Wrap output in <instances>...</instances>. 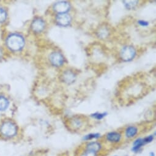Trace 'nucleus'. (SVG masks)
<instances>
[{"label":"nucleus","mask_w":156,"mask_h":156,"mask_svg":"<svg viewBox=\"0 0 156 156\" xmlns=\"http://www.w3.org/2000/svg\"><path fill=\"white\" fill-rule=\"evenodd\" d=\"M54 10L56 13L59 14H65L70 9V5L66 1H59L54 5Z\"/></svg>","instance_id":"423d86ee"},{"label":"nucleus","mask_w":156,"mask_h":156,"mask_svg":"<svg viewBox=\"0 0 156 156\" xmlns=\"http://www.w3.org/2000/svg\"><path fill=\"white\" fill-rule=\"evenodd\" d=\"M25 38L19 33H10L5 39V45L6 48L12 52L21 51L25 47Z\"/></svg>","instance_id":"f03ea898"},{"label":"nucleus","mask_w":156,"mask_h":156,"mask_svg":"<svg viewBox=\"0 0 156 156\" xmlns=\"http://www.w3.org/2000/svg\"><path fill=\"white\" fill-rule=\"evenodd\" d=\"M63 80L67 83H73L75 80V75L70 71H66L63 75Z\"/></svg>","instance_id":"9b49d317"},{"label":"nucleus","mask_w":156,"mask_h":156,"mask_svg":"<svg viewBox=\"0 0 156 156\" xmlns=\"http://www.w3.org/2000/svg\"><path fill=\"white\" fill-rule=\"evenodd\" d=\"M87 149H89L95 152H98L101 149V145L99 142H91L87 145Z\"/></svg>","instance_id":"9d476101"},{"label":"nucleus","mask_w":156,"mask_h":156,"mask_svg":"<svg viewBox=\"0 0 156 156\" xmlns=\"http://www.w3.org/2000/svg\"><path fill=\"white\" fill-rule=\"evenodd\" d=\"M124 6L127 9H132L134 8L138 3L137 1H124Z\"/></svg>","instance_id":"dca6fc26"},{"label":"nucleus","mask_w":156,"mask_h":156,"mask_svg":"<svg viewBox=\"0 0 156 156\" xmlns=\"http://www.w3.org/2000/svg\"><path fill=\"white\" fill-rule=\"evenodd\" d=\"M106 115H107L106 113H95L92 115V117H93L95 119H101L104 118Z\"/></svg>","instance_id":"6ab92c4d"},{"label":"nucleus","mask_w":156,"mask_h":156,"mask_svg":"<svg viewBox=\"0 0 156 156\" xmlns=\"http://www.w3.org/2000/svg\"><path fill=\"white\" fill-rule=\"evenodd\" d=\"M18 127L17 124L10 119H4L0 121V138L10 140L17 137Z\"/></svg>","instance_id":"f257e3e1"},{"label":"nucleus","mask_w":156,"mask_h":156,"mask_svg":"<svg viewBox=\"0 0 156 156\" xmlns=\"http://www.w3.org/2000/svg\"><path fill=\"white\" fill-rule=\"evenodd\" d=\"M121 138V135L119 133L113 132L109 133L106 135V139L110 142L118 143Z\"/></svg>","instance_id":"1a4fd4ad"},{"label":"nucleus","mask_w":156,"mask_h":156,"mask_svg":"<svg viewBox=\"0 0 156 156\" xmlns=\"http://www.w3.org/2000/svg\"><path fill=\"white\" fill-rule=\"evenodd\" d=\"M100 137V135L99 134H91L84 137V140H92L93 138H98Z\"/></svg>","instance_id":"a211bd4d"},{"label":"nucleus","mask_w":156,"mask_h":156,"mask_svg":"<svg viewBox=\"0 0 156 156\" xmlns=\"http://www.w3.org/2000/svg\"><path fill=\"white\" fill-rule=\"evenodd\" d=\"M135 54L136 52L134 48L131 46H126L123 49L121 52V56L124 61H129L135 57Z\"/></svg>","instance_id":"7ed1b4c3"},{"label":"nucleus","mask_w":156,"mask_h":156,"mask_svg":"<svg viewBox=\"0 0 156 156\" xmlns=\"http://www.w3.org/2000/svg\"><path fill=\"white\" fill-rule=\"evenodd\" d=\"M10 101L4 95H0V112H6L9 106Z\"/></svg>","instance_id":"6e6552de"},{"label":"nucleus","mask_w":156,"mask_h":156,"mask_svg":"<svg viewBox=\"0 0 156 156\" xmlns=\"http://www.w3.org/2000/svg\"><path fill=\"white\" fill-rule=\"evenodd\" d=\"M70 126L74 129H78L83 126L82 120L78 118H74L70 121Z\"/></svg>","instance_id":"4468645a"},{"label":"nucleus","mask_w":156,"mask_h":156,"mask_svg":"<svg viewBox=\"0 0 156 156\" xmlns=\"http://www.w3.org/2000/svg\"><path fill=\"white\" fill-rule=\"evenodd\" d=\"M50 61L53 66L59 67L64 63V57L59 52H53L50 55Z\"/></svg>","instance_id":"20e7f679"},{"label":"nucleus","mask_w":156,"mask_h":156,"mask_svg":"<svg viewBox=\"0 0 156 156\" xmlns=\"http://www.w3.org/2000/svg\"><path fill=\"white\" fill-rule=\"evenodd\" d=\"M138 24L140 25L141 26H143V27H146L149 25L148 22L146 21H144V20H139L138 21Z\"/></svg>","instance_id":"aec40b11"},{"label":"nucleus","mask_w":156,"mask_h":156,"mask_svg":"<svg viewBox=\"0 0 156 156\" xmlns=\"http://www.w3.org/2000/svg\"><path fill=\"white\" fill-rule=\"evenodd\" d=\"M145 142L144 141V138L141 139V138H139L138 140H137L135 142H134V146L132 149V150L135 152H137L138 151L140 150V149L144 145H145Z\"/></svg>","instance_id":"2eb2a0df"},{"label":"nucleus","mask_w":156,"mask_h":156,"mask_svg":"<svg viewBox=\"0 0 156 156\" xmlns=\"http://www.w3.org/2000/svg\"><path fill=\"white\" fill-rule=\"evenodd\" d=\"M56 21L59 25L63 27H66L70 24L71 21V17L69 14L66 13L59 14L56 17Z\"/></svg>","instance_id":"0eeeda50"},{"label":"nucleus","mask_w":156,"mask_h":156,"mask_svg":"<svg viewBox=\"0 0 156 156\" xmlns=\"http://www.w3.org/2000/svg\"><path fill=\"white\" fill-rule=\"evenodd\" d=\"M97 153L94 151L89 150V149H85V151H84L80 156H97Z\"/></svg>","instance_id":"f3484780"},{"label":"nucleus","mask_w":156,"mask_h":156,"mask_svg":"<svg viewBox=\"0 0 156 156\" xmlns=\"http://www.w3.org/2000/svg\"><path fill=\"white\" fill-rule=\"evenodd\" d=\"M45 21L40 18L34 19L31 23V29L34 33H41L45 28Z\"/></svg>","instance_id":"39448f33"},{"label":"nucleus","mask_w":156,"mask_h":156,"mask_svg":"<svg viewBox=\"0 0 156 156\" xmlns=\"http://www.w3.org/2000/svg\"><path fill=\"white\" fill-rule=\"evenodd\" d=\"M3 56V50L0 48V59H1Z\"/></svg>","instance_id":"412c9836"},{"label":"nucleus","mask_w":156,"mask_h":156,"mask_svg":"<svg viewBox=\"0 0 156 156\" xmlns=\"http://www.w3.org/2000/svg\"><path fill=\"white\" fill-rule=\"evenodd\" d=\"M8 18V13L4 7L0 6V25L4 23Z\"/></svg>","instance_id":"f8f14e48"},{"label":"nucleus","mask_w":156,"mask_h":156,"mask_svg":"<svg viewBox=\"0 0 156 156\" xmlns=\"http://www.w3.org/2000/svg\"><path fill=\"white\" fill-rule=\"evenodd\" d=\"M138 132V129L136 127H129L126 130V136L127 138H132L135 137Z\"/></svg>","instance_id":"ddd939ff"}]
</instances>
